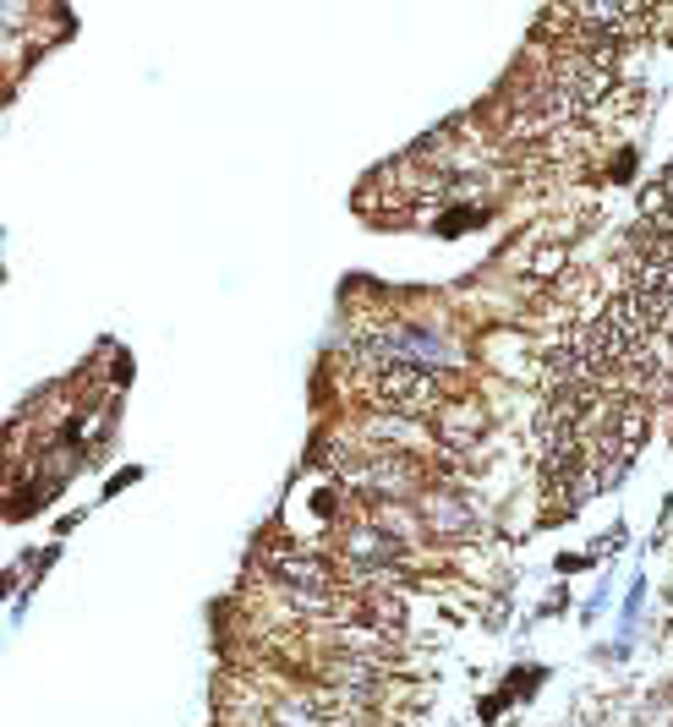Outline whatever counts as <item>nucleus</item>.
I'll return each mask as SVG.
<instances>
[{"label": "nucleus", "mask_w": 673, "mask_h": 727, "mask_svg": "<svg viewBox=\"0 0 673 727\" xmlns=\"http://www.w3.org/2000/svg\"><path fill=\"white\" fill-rule=\"evenodd\" d=\"M433 394H438L433 372H422V367H411V361H383V367L372 372V400L389 405V411L416 416V411L433 405Z\"/></svg>", "instance_id": "1"}, {"label": "nucleus", "mask_w": 673, "mask_h": 727, "mask_svg": "<svg viewBox=\"0 0 673 727\" xmlns=\"http://www.w3.org/2000/svg\"><path fill=\"white\" fill-rule=\"evenodd\" d=\"M263 564H269V575H280L291 590H307V596H329L335 590V569L318 553H307V547H269Z\"/></svg>", "instance_id": "2"}]
</instances>
